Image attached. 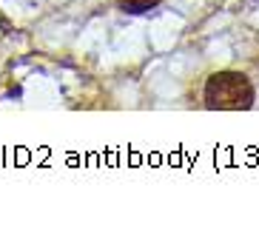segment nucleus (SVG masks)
Returning a JSON list of instances; mask_svg holds the SVG:
<instances>
[{"label":"nucleus","instance_id":"nucleus-1","mask_svg":"<svg viewBox=\"0 0 259 242\" xmlns=\"http://www.w3.org/2000/svg\"><path fill=\"white\" fill-rule=\"evenodd\" d=\"M202 97L213 111H245L253 106V86L242 71H217L208 77Z\"/></svg>","mask_w":259,"mask_h":242},{"label":"nucleus","instance_id":"nucleus-2","mask_svg":"<svg viewBox=\"0 0 259 242\" xmlns=\"http://www.w3.org/2000/svg\"><path fill=\"white\" fill-rule=\"evenodd\" d=\"M117 6L125 15H145V12H151V9L160 6V0H117Z\"/></svg>","mask_w":259,"mask_h":242}]
</instances>
